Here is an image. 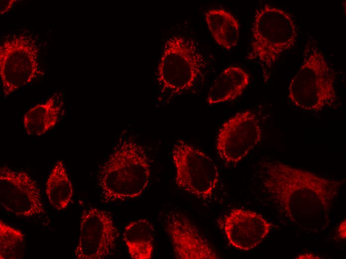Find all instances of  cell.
I'll list each match as a JSON object with an SVG mask.
<instances>
[{
    "label": "cell",
    "instance_id": "20",
    "mask_svg": "<svg viewBox=\"0 0 346 259\" xmlns=\"http://www.w3.org/2000/svg\"><path fill=\"white\" fill-rule=\"evenodd\" d=\"M17 1L16 0H0V14L3 15L8 12Z\"/></svg>",
    "mask_w": 346,
    "mask_h": 259
},
{
    "label": "cell",
    "instance_id": "12",
    "mask_svg": "<svg viewBox=\"0 0 346 259\" xmlns=\"http://www.w3.org/2000/svg\"><path fill=\"white\" fill-rule=\"evenodd\" d=\"M222 226L229 243L243 251L257 247L269 234L271 224L260 214L242 209H233Z\"/></svg>",
    "mask_w": 346,
    "mask_h": 259
},
{
    "label": "cell",
    "instance_id": "21",
    "mask_svg": "<svg viewBox=\"0 0 346 259\" xmlns=\"http://www.w3.org/2000/svg\"><path fill=\"white\" fill-rule=\"evenodd\" d=\"M338 236L342 239L346 238V220L342 222L339 226L337 231Z\"/></svg>",
    "mask_w": 346,
    "mask_h": 259
},
{
    "label": "cell",
    "instance_id": "16",
    "mask_svg": "<svg viewBox=\"0 0 346 259\" xmlns=\"http://www.w3.org/2000/svg\"><path fill=\"white\" fill-rule=\"evenodd\" d=\"M46 193L51 205L58 210L66 208L71 201L72 184L62 160L56 162L49 175Z\"/></svg>",
    "mask_w": 346,
    "mask_h": 259
},
{
    "label": "cell",
    "instance_id": "11",
    "mask_svg": "<svg viewBox=\"0 0 346 259\" xmlns=\"http://www.w3.org/2000/svg\"><path fill=\"white\" fill-rule=\"evenodd\" d=\"M164 222L176 259L218 258L214 249L184 213L171 211L166 215Z\"/></svg>",
    "mask_w": 346,
    "mask_h": 259
},
{
    "label": "cell",
    "instance_id": "4",
    "mask_svg": "<svg viewBox=\"0 0 346 259\" xmlns=\"http://www.w3.org/2000/svg\"><path fill=\"white\" fill-rule=\"evenodd\" d=\"M248 58L258 62L264 81L280 57L295 45L298 34L295 21L287 11L266 3L257 10Z\"/></svg>",
    "mask_w": 346,
    "mask_h": 259
},
{
    "label": "cell",
    "instance_id": "5",
    "mask_svg": "<svg viewBox=\"0 0 346 259\" xmlns=\"http://www.w3.org/2000/svg\"><path fill=\"white\" fill-rule=\"evenodd\" d=\"M194 40L182 35L165 42L157 70L162 94L172 98L191 88L206 68Z\"/></svg>",
    "mask_w": 346,
    "mask_h": 259
},
{
    "label": "cell",
    "instance_id": "9",
    "mask_svg": "<svg viewBox=\"0 0 346 259\" xmlns=\"http://www.w3.org/2000/svg\"><path fill=\"white\" fill-rule=\"evenodd\" d=\"M262 129L256 115L250 111L236 113L220 128L216 147L220 158L228 165H235L261 140Z\"/></svg>",
    "mask_w": 346,
    "mask_h": 259
},
{
    "label": "cell",
    "instance_id": "19",
    "mask_svg": "<svg viewBox=\"0 0 346 259\" xmlns=\"http://www.w3.org/2000/svg\"><path fill=\"white\" fill-rule=\"evenodd\" d=\"M232 15L222 8L212 9L205 13L206 21L213 37L220 31Z\"/></svg>",
    "mask_w": 346,
    "mask_h": 259
},
{
    "label": "cell",
    "instance_id": "8",
    "mask_svg": "<svg viewBox=\"0 0 346 259\" xmlns=\"http://www.w3.org/2000/svg\"><path fill=\"white\" fill-rule=\"evenodd\" d=\"M119 232L109 213L94 207L84 210L75 248L77 259H103L115 250Z\"/></svg>",
    "mask_w": 346,
    "mask_h": 259
},
{
    "label": "cell",
    "instance_id": "17",
    "mask_svg": "<svg viewBox=\"0 0 346 259\" xmlns=\"http://www.w3.org/2000/svg\"><path fill=\"white\" fill-rule=\"evenodd\" d=\"M23 233L0 220V258L19 259L24 256Z\"/></svg>",
    "mask_w": 346,
    "mask_h": 259
},
{
    "label": "cell",
    "instance_id": "1",
    "mask_svg": "<svg viewBox=\"0 0 346 259\" xmlns=\"http://www.w3.org/2000/svg\"><path fill=\"white\" fill-rule=\"evenodd\" d=\"M262 165L263 186L287 219L306 231L318 232L329 226L330 210L342 181L277 161Z\"/></svg>",
    "mask_w": 346,
    "mask_h": 259
},
{
    "label": "cell",
    "instance_id": "14",
    "mask_svg": "<svg viewBox=\"0 0 346 259\" xmlns=\"http://www.w3.org/2000/svg\"><path fill=\"white\" fill-rule=\"evenodd\" d=\"M63 94H54L44 103L28 110L23 117V125L28 134L40 135L53 128L58 122L63 106Z\"/></svg>",
    "mask_w": 346,
    "mask_h": 259
},
{
    "label": "cell",
    "instance_id": "2",
    "mask_svg": "<svg viewBox=\"0 0 346 259\" xmlns=\"http://www.w3.org/2000/svg\"><path fill=\"white\" fill-rule=\"evenodd\" d=\"M150 176V160L145 148L133 136L122 134L99 170L102 201L108 203L140 196Z\"/></svg>",
    "mask_w": 346,
    "mask_h": 259
},
{
    "label": "cell",
    "instance_id": "6",
    "mask_svg": "<svg viewBox=\"0 0 346 259\" xmlns=\"http://www.w3.org/2000/svg\"><path fill=\"white\" fill-rule=\"evenodd\" d=\"M39 49L31 35L13 34L0 45V76L6 97L44 75L38 60Z\"/></svg>",
    "mask_w": 346,
    "mask_h": 259
},
{
    "label": "cell",
    "instance_id": "7",
    "mask_svg": "<svg viewBox=\"0 0 346 259\" xmlns=\"http://www.w3.org/2000/svg\"><path fill=\"white\" fill-rule=\"evenodd\" d=\"M172 155L176 170V185L198 199L211 198L219 178L218 168L213 160L182 140L174 143Z\"/></svg>",
    "mask_w": 346,
    "mask_h": 259
},
{
    "label": "cell",
    "instance_id": "15",
    "mask_svg": "<svg viewBox=\"0 0 346 259\" xmlns=\"http://www.w3.org/2000/svg\"><path fill=\"white\" fill-rule=\"evenodd\" d=\"M153 225L146 219L132 221L125 227L123 237L130 257L150 259L154 251Z\"/></svg>",
    "mask_w": 346,
    "mask_h": 259
},
{
    "label": "cell",
    "instance_id": "3",
    "mask_svg": "<svg viewBox=\"0 0 346 259\" xmlns=\"http://www.w3.org/2000/svg\"><path fill=\"white\" fill-rule=\"evenodd\" d=\"M288 97L296 107L310 112L339 105L335 72L312 37L305 44L301 67L290 82Z\"/></svg>",
    "mask_w": 346,
    "mask_h": 259
},
{
    "label": "cell",
    "instance_id": "18",
    "mask_svg": "<svg viewBox=\"0 0 346 259\" xmlns=\"http://www.w3.org/2000/svg\"><path fill=\"white\" fill-rule=\"evenodd\" d=\"M239 33V24L237 19L232 15L220 31L213 38L220 45L229 49L236 45Z\"/></svg>",
    "mask_w": 346,
    "mask_h": 259
},
{
    "label": "cell",
    "instance_id": "10",
    "mask_svg": "<svg viewBox=\"0 0 346 259\" xmlns=\"http://www.w3.org/2000/svg\"><path fill=\"white\" fill-rule=\"evenodd\" d=\"M0 203L8 212L18 216L45 213L37 184L26 172L6 166L0 169Z\"/></svg>",
    "mask_w": 346,
    "mask_h": 259
},
{
    "label": "cell",
    "instance_id": "13",
    "mask_svg": "<svg viewBox=\"0 0 346 259\" xmlns=\"http://www.w3.org/2000/svg\"><path fill=\"white\" fill-rule=\"evenodd\" d=\"M249 75L239 66L225 69L209 89L207 103L214 105L234 100L241 96L250 83Z\"/></svg>",
    "mask_w": 346,
    "mask_h": 259
}]
</instances>
